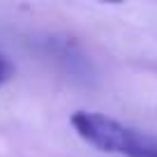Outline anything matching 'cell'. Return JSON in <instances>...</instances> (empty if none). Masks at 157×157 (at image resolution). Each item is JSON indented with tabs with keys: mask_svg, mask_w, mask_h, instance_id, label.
Here are the masks:
<instances>
[{
	"mask_svg": "<svg viewBox=\"0 0 157 157\" xmlns=\"http://www.w3.org/2000/svg\"><path fill=\"white\" fill-rule=\"evenodd\" d=\"M72 127L83 141H88L97 150L118 152L125 157L132 152V148L136 146L139 136H141V132L97 111H76L72 116Z\"/></svg>",
	"mask_w": 157,
	"mask_h": 157,
	"instance_id": "1",
	"label": "cell"
},
{
	"mask_svg": "<svg viewBox=\"0 0 157 157\" xmlns=\"http://www.w3.org/2000/svg\"><path fill=\"white\" fill-rule=\"evenodd\" d=\"M127 157H157V141L150 139V136H146V134H141L136 146L132 148V152H129Z\"/></svg>",
	"mask_w": 157,
	"mask_h": 157,
	"instance_id": "2",
	"label": "cell"
},
{
	"mask_svg": "<svg viewBox=\"0 0 157 157\" xmlns=\"http://www.w3.org/2000/svg\"><path fill=\"white\" fill-rule=\"evenodd\" d=\"M12 72H14V67H12V63L5 58V56L0 53V88L10 81V76H12Z\"/></svg>",
	"mask_w": 157,
	"mask_h": 157,
	"instance_id": "3",
	"label": "cell"
}]
</instances>
